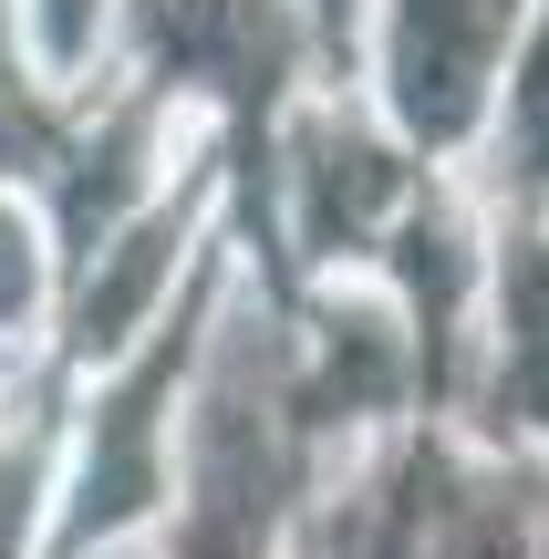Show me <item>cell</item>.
<instances>
[{
  "instance_id": "obj_1",
  "label": "cell",
  "mask_w": 549,
  "mask_h": 559,
  "mask_svg": "<svg viewBox=\"0 0 549 559\" xmlns=\"http://www.w3.org/2000/svg\"><path fill=\"white\" fill-rule=\"evenodd\" d=\"M498 32H509V0H405V104H415V124L446 135L467 115Z\"/></svg>"
},
{
  "instance_id": "obj_2",
  "label": "cell",
  "mask_w": 549,
  "mask_h": 559,
  "mask_svg": "<svg viewBox=\"0 0 549 559\" xmlns=\"http://www.w3.org/2000/svg\"><path fill=\"white\" fill-rule=\"evenodd\" d=\"M177 62H218V73H270L281 32H270V0H177L166 11Z\"/></svg>"
},
{
  "instance_id": "obj_3",
  "label": "cell",
  "mask_w": 549,
  "mask_h": 559,
  "mask_svg": "<svg viewBox=\"0 0 549 559\" xmlns=\"http://www.w3.org/2000/svg\"><path fill=\"white\" fill-rule=\"evenodd\" d=\"M518 115H529V156H539V177H549V41H539V62H529V104H518Z\"/></svg>"
}]
</instances>
